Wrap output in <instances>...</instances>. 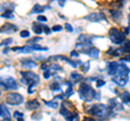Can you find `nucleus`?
Listing matches in <instances>:
<instances>
[{
    "mask_svg": "<svg viewBox=\"0 0 130 121\" xmlns=\"http://www.w3.org/2000/svg\"><path fill=\"white\" fill-rule=\"evenodd\" d=\"M20 36H21V38H28L30 37V33L28 30H22L20 33Z\"/></svg>",
    "mask_w": 130,
    "mask_h": 121,
    "instance_id": "obj_34",
    "label": "nucleus"
},
{
    "mask_svg": "<svg viewBox=\"0 0 130 121\" xmlns=\"http://www.w3.org/2000/svg\"><path fill=\"white\" fill-rule=\"evenodd\" d=\"M78 94L80 96V98L85 100V102H91L93 99H100L101 94L93 89L90 84L87 82H83L79 87Z\"/></svg>",
    "mask_w": 130,
    "mask_h": 121,
    "instance_id": "obj_2",
    "label": "nucleus"
},
{
    "mask_svg": "<svg viewBox=\"0 0 130 121\" xmlns=\"http://www.w3.org/2000/svg\"><path fill=\"white\" fill-rule=\"evenodd\" d=\"M130 69L129 67L126 65L125 63H118V67H117V77H129Z\"/></svg>",
    "mask_w": 130,
    "mask_h": 121,
    "instance_id": "obj_7",
    "label": "nucleus"
},
{
    "mask_svg": "<svg viewBox=\"0 0 130 121\" xmlns=\"http://www.w3.org/2000/svg\"><path fill=\"white\" fill-rule=\"evenodd\" d=\"M0 121H3V120H0Z\"/></svg>",
    "mask_w": 130,
    "mask_h": 121,
    "instance_id": "obj_47",
    "label": "nucleus"
},
{
    "mask_svg": "<svg viewBox=\"0 0 130 121\" xmlns=\"http://www.w3.org/2000/svg\"><path fill=\"white\" fill-rule=\"evenodd\" d=\"M0 95H1V92H0Z\"/></svg>",
    "mask_w": 130,
    "mask_h": 121,
    "instance_id": "obj_46",
    "label": "nucleus"
},
{
    "mask_svg": "<svg viewBox=\"0 0 130 121\" xmlns=\"http://www.w3.org/2000/svg\"><path fill=\"white\" fill-rule=\"evenodd\" d=\"M12 42H13V39L12 38H7V39H5L3 41L0 43V46H3V47H8L9 44H11Z\"/></svg>",
    "mask_w": 130,
    "mask_h": 121,
    "instance_id": "obj_31",
    "label": "nucleus"
},
{
    "mask_svg": "<svg viewBox=\"0 0 130 121\" xmlns=\"http://www.w3.org/2000/svg\"><path fill=\"white\" fill-rule=\"evenodd\" d=\"M71 56H72V57H78L79 54L77 53L76 51H72V52H71Z\"/></svg>",
    "mask_w": 130,
    "mask_h": 121,
    "instance_id": "obj_42",
    "label": "nucleus"
},
{
    "mask_svg": "<svg viewBox=\"0 0 130 121\" xmlns=\"http://www.w3.org/2000/svg\"><path fill=\"white\" fill-rule=\"evenodd\" d=\"M120 62H130V55H126L125 57L120 58Z\"/></svg>",
    "mask_w": 130,
    "mask_h": 121,
    "instance_id": "obj_41",
    "label": "nucleus"
},
{
    "mask_svg": "<svg viewBox=\"0 0 130 121\" xmlns=\"http://www.w3.org/2000/svg\"><path fill=\"white\" fill-rule=\"evenodd\" d=\"M112 81L119 87H125L129 81V77H113Z\"/></svg>",
    "mask_w": 130,
    "mask_h": 121,
    "instance_id": "obj_15",
    "label": "nucleus"
},
{
    "mask_svg": "<svg viewBox=\"0 0 130 121\" xmlns=\"http://www.w3.org/2000/svg\"><path fill=\"white\" fill-rule=\"evenodd\" d=\"M60 114L62 115L67 121H73V118H74V116H75L76 112L71 111L64 104H62V106H61V109H60Z\"/></svg>",
    "mask_w": 130,
    "mask_h": 121,
    "instance_id": "obj_8",
    "label": "nucleus"
},
{
    "mask_svg": "<svg viewBox=\"0 0 130 121\" xmlns=\"http://www.w3.org/2000/svg\"><path fill=\"white\" fill-rule=\"evenodd\" d=\"M121 49L124 50L125 53L127 52V53L130 54V40H127V41H125V42H124L123 48H121Z\"/></svg>",
    "mask_w": 130,
    "mask_h": 121,
    "instance_id": "obj_30",
    "label": "nucleus"
},
{
    "mask_svg": "<svg viewBox=\"0 0 130 121\" xmlns=\"http://www.w3.org/2000/svg\"><path fill=\"white\" fill-rule=\"evenodd\" d=\"M109 13H111L112 17L114 19H119L121 17V11L120 10H116V9H112L109 10Z\"/></svg>",
    "mask_w": 130,
    "mask_h": 121,
    "instance_id": "obj_23",
    "label": "nucleus"
},
{
    "mask_svg": "<svg viewBox=\"0 0 130 121\" xmlns=\"http://www.w3.org/2000/svg\"><path fill=\"white\" fill-rule=\"evenodd\" d=\"M120 98L124 104H130V93L128 91L123 92V93L120 94Z\"/></svg>",
    "mask_w": 130,
    "mask_h": 121,
    "instance_id": "obj_21",
    "label": "nucleus"
},
{
    "mask_svg": "<svg viewBox=\"0 0 130 121\" xmlns=\"http://www.w3.org/2000/svg\"><path fill=\"white\" fill-rule=\"evenodd\" d=\"M13 118L16 121H24V115L20 111H14L13 112Z\"/></svg>",
    "mask_w": 130,
    "mask_h": 121,
    "instance_id": "obj_29",
    "label": "nucleus"
},
{
    "mask_svg": "<svg viewBox=\"0 0 130 121\" xmlns=\"http://www.w3.org/2000/svg\"><path fill=\"white\" fill-rule=\"evenodd\" d=\"M44 103H46V105H47L48 107L53 108V109H56V108L59 107V103L56 102L55 99H53V100H49V102H47V100H46V102H44Z\"/></svg>",
    "mask_w": 130,
    "mask_h": 121,
    "instance_id": "obj_26",
    "label": "nucleus"
},
{
    "mask_svg": "<svg viewBox=\"0 0 130 121\" xmlns=\"http://www.w3.org/2000/svg\"><path fill=\"white\" fill-rule=\"evenodd\" d=\"M0 118L3 121H10L11 120V114L9 109L6 107V105L0 104Z\"/></svg>",
    "mask_w": 130,
    "mask_h": 121,
    "instance_id": "obj_10",
    "label": "nucleus"
},
{
    "mask_svg": "<svg viewBox=\"0 0 130 121\" xmlns=\"http://www.w3.org/2000/svg\"><path fill=\"white\" fill-rule=\"evenodd\" d=\"M108 37L114 44H120L125 42L126 34L124 31H120L119 29H117L116 27H112L108 30Z\"/></svg>",
    "mask_w": 130,
    "mask_h": 121,
    "instance_id": "obj_4",
    "label": "nucleus"
},
{
    "mask_svg": "<svg viewBox=\"0 0 130 121\" xmlns=\"http://www.w3.org/2000/svg\"><path fill=\"white\" fill-rule=\"evenodd\" d=\"M118 67V62H109L107 63V74L109 76H115Z\"/></svg>",
    "mask_w": 130,
    "mask_h": 121,
    "instance_id": "obj_14",
    "label": "nucleus"
},
{
    "mask_svg": "<svg viewBox=\"0 0 130 121\" xmlns=\"http://www.w3.org/2000/svg\"><path fill=\"white\" fill-rule=\"evenodd\" d=\"M71 78L74 80V82H77V81H79V80L83 79V76H81L80 74H78V72H76V71H73L71 74Z\"/></svg>",
    "mask_w": 130,
    "mask_h": 121,
    "instance_id": "obj_28",
    "label": "nucleus"
},
{
    "mask_svg": "<svg viewBox=\"0 0 130 121\" xmlns=\"http://www.w3.org/2000/svg\"><path fill=\"white\" fill-rule=\"evenodd\" d=\"M24 102V97L22 94L16 92H10L6 95V103L11 106H19Z\"/></svg>",
    "mask_w": 130,
    "mask_h": 121,
    "instance_id": "obj_6",
    "label": "nucleus"
},
{
    "mask_svg": "<svg viewBox=\"0 0 130 121\" xmlns=\"http://www.w3.org/2000/svg\"><path fill=\"white\" fill-rule=\"evenodd\" d=\"M16 30H18V27L10 23H6L2 27H0V33H3V34H12V33H15Z\"/></svg>",
    "mask_w": 130,
    "mask_h": 121,
    "instance_id": "obj_12",
    "label": "nucleus"
},
{
    "mask_svg": "<svg viewBox=\"0 0 130 121\" xmlns=\"http://www.w3.org/2000/svg\"><path fill=\"white\" fill-rule=\"evenodd\" d=\"M22 76V79H21V82L23 84H26L28 86V90H27V93L28 94H32L34 93V88L37 86L39 83V76L35 72H32L30 70H26V71H21L20 72Z\"/></svg>",
    "mask_w": 130,
    "mask_h": 121,
    "instance_id": "obj_3",
    "label": "nucleus"
},
{
    "mask_svg": "<svg viewBox=\"0 0 130 121\" xmlns=\"http://www.w3.org/2000/svg\"><path fill=\"white\" fill-rule=\"evenodd\" d=\"M32 31L36 34V35H41L43 33V25L41 24H38V23H32Z\"/></svg>",
    "mask_w": 130,
    "mask_h": 121,
    "instance_id": "obj_19",
    "label": "nucleus"
},
{
    "mask_svg": "<svg viewBox=\"0 0 130 121\" xmlns=\"http://www.w3.org/2000/svg\"><path fill=\"white\" fill-rule=\"evenodd\" d=\"M1 17H5V18H13L14 17L13 11H12V10H6L1 14Z\"/></svg>",
    "mask_w": 130,
    "mask_h": 121,
    "instance_id": "obj_27",
    "label": "nucleus"
},
{
    "mask_svg": "<svg viewBox=\"0 0 130 121\" xmlns=\"http://www.w3.org/2000/svg\"><path fill=\"white\" fill-rule=\"evenodd\" d=\"M125 52L124 50L121 49V48H118V49H114V48H111L108 51H107V54H111L113 56H117V57H119L121 54H124Z\"/></svg>",
    "mask_w": 130,
    "mask_h": 121,
    "instance_id": "obj_20",
    "label": "nucleus"
},
{
    "mask_svg": "<svg viewBox=\"0 0 130 121\" xmlns=\"http://www.w3.org/2000/svg\"><path fill=\"white\" fill-rule=\"evenodd\" d=\"M10 50H11V49H10L9 47H6L5 49H3V53H5V54H8V52H9Z\"/></svg>",
    "mask_w": 130,
    "mask_h": 121,
    "instance_id": "obj_44",
    "label": "nucleus"
},
{
    "mask_svg": "<svg viewBox=\"0 0 130 121\" xmlns=\"http://www.w3.org/2000/svg\"><path fill=\"white\" fill-rule=\"evenodd\" d=\"M52 76V72L49 70V68L47 70H44V72H43V77H44V79H49Z\"/></svg>",
    "mask_w": 130,
    "mask_h": 121,
    "instance_id": "obj_35",
    "label": "nucleus"
},
{
    "mask_svg": "<svg viewBox=\"0 0 130 121\" xmlns=\"http://www.w3.org/2000/svg\"><path fill=\"white\" fill-rule=\"evenodd\" d=\"M49 88H50V90L51 91H53V92H56V91H61V84L56 81V80H54L53 82H52L50 86H49Z\"/></svg>",
    "mask_w": 130,
    "mask_h": 121,
    "instance_id": "obj_24",
    "label": "nucleus"
},
{
    "mask_svg": "<svg viewBox=\"0 0 130 121\" xmlns=\"http://www.w3.org/2000/svg\"><path fill=\"white\" fill-rule=\"evenodd\" d=\"M89 68H90V62H85V63H83V65H81V69H83L85 72H87L89 70Z\"/></svg>",
    "mask_w": 130,
    "mask_h": 121,
    "instance_id": "obj_33",
    "label": "nucleus"
},
{
    "mask_svg": "<svg viewBox=\"0 0 130 121\" xmlns=\"http://www.w3.org/2000/svg\"><path fill=\"white\" fill-rule=\"evenodd\" d=\"M46 9H48V6H40V5H35L32 7V9L30 11V14H39V13H42V12L46 11Z\"/></svg>",
    "mask_w": 130,
    "mask_h": 121,
    "instance_id": "obj_18",
    "label": "nucleus"
},
{
    "mask_svg": "<svg viewBox=\"0 0 130 121\" xmlns=\"http://www.w3.org/2000/svg\"><path fill=\"white\" fill-rule=\"evenodd\" d=\"M0 86L5 90H18L19 83L18 81L11 76H3L0 77Z\"/></svg>",
    "mask_w": 130,
    "mask_h": 121,
    "instance_id": "obj_5",
    "label": "nucleus"
},
{
    "mask_svg": "<svg viewBox=\"0 0 130 121\" xmlns=\"http://www.w3.org/2000/svg\"><path fill=\"white\" fill-rule=\"evenodd\" d=\"M61 59H63V61H65L67 64H70V65L72 66V67H74V68H77L78 67V61L77 62H75V61H73V59H71V58H68V57H66V56H62L61 55Z\"/></svg>",
    "mask_w": 130,
    "mask_h": 121,
    "instance_id": "obj_22",
    "label": "nucleus"
},
{
    "mask_svg": "<svg viewBox=\"0 0 130 121\" xmlns=\"http://www.w3.org/2000/svg\"><path fill=\"white\" fill-rule=\"evenodd\" d=\"M64 27H65V29H66V30L68 31V33H73V31H74V28H73L71 24H68V23L65 24Z\"/></svg>",
    "mask_w": 130,
    "mask_h": 121,
    "instance_id": "obj_36",
    "label": "nucleus"
},
{
    "mask_svg": "<svg viewBox=\"0 0 130 121\" xmlns=\"http://www.w3.org/2000/svg\"><path fill=\"white\" fill-rule=\"evenodd\" d=\"M59 5H60L61 7H63V6L65 5V1H63V0H60V1H59Z\"/></svg>",
    "mask_w": 130,
    "mask_h": 121,
    "instance_id": "obj_45",
    "label": "nucleus"
},
{
    "mask_svg": "<svg viewBox=\"0 0 130 121\" xmlns=\"http://www.w3.org/2000/svg\"><path fill=\"white\" fill-rule=\"evenodd\" d=\"M83 121H96L94 118H91V117H86V118H84Z\"/></svg>",
    "mask_w": 130,
    "mask_h": 121,
    "instance_id": "obj_43",
    "label": "nucleus"
},
{
    "mask_svg": "<svg viewBox=\"0 0 130 121\" xmlns=\"http://www.w3.org/2000/svg\"><path fill=\"white\" fill-rule=\"evenodd\" d=\"M105 84V81L102 79H99V80H96V88H101V87H103Z\"/></svg>",
    "mask_w": 130,
    "mask_h": 121,
    "instance_id": "obj_38",
    "label": "nucleus"
},
{
    "mask_svg": "<svg viewBox=\"0 0 130 121\" xmlns=\"http://www.w3.org/2000/svg\"><path fill=\"white\" fill-rule=\"evenodd\" d=\"M107 106L111 108L113 111H115V110H123L124 109L123 105H121V103H119L118 100H117V98H109Z\"/></svg>",
    "mask_w": 130,
    "mask_h": 121,
    "instance_id": "obj_11",
    "label": "nucleus"
},
{
    "mask_svg": "<svg viewBox=\"0 0 130 121\" xmlns=\"http://www.w3.org/2000/svg\"><path fill=\"white\" fill-rule=\"evenodd\" d=\"M87 114L93 118H98L100 120H105L112 117L114 111L108 106L104 104H93L87 108Z\"/></svg>",
    "mask_w": 130,
    "mask_h": 121,
    "instance_id": "obj_1",
    "label": "nucleus"
},
{
    "mask_svg": "<svg viewBox=\"0 0 130 121\" xmlns=\"http://www.w3.org/2000/svg\"><path fill=\"white\" fill-rule=\"evenodd\" d=\"M85 19L91 22H100V21H106V16L101 12V13H90L87 16H85Z\"/></svg>",
    "mask_w": 130,
    "mask_h": 121,
    "instance_id": "obj_9",
    "label": "nucleus"
},
{
    "mask_svg": "<svg viewBox=\"0 0 130 121\" xmlns=\"http://www.w3.org/2000/svg\"><path fill=\"white\" fill-rule=\"evenodd\" d=\"M25 107L28 110H36L40 107V103L38 99H30V100H28V102H26Z\"/></svg>",
    "mask_w": 130,
    "mask_h": 121,
    "instance_id": "obj_13",
    "label": "nucleus"
},
{
    "mask_svg": "<svg viewBox=\"0 0 130 121\" xmlns=\"http://www.w3.org/2000/svg\"><path fill=\"white\" fill-rule=\"evenodd\" d=\"M41 40V37H36V38H32V39H30V40H28V42H27V46H30V44H35L36 42H38V41H40Z\"/></svg>",
    "mask_w": 130,
    "mask_h": 121,
    "instance_id": "obj_32",
    "label": "nucleus"
},
{
    "mask_svg": "<svg viewBox=\"0 0 130 121\" xmlns=\"http://www.w3.org/2000/svg\"><path fill=\"white\" fill-rule=\"evenodd\" d=\"M86 54H88L91 58H98L99 55H100V50L96 49V48H94V47H91L86 51Z\"/></svg>",
    "mask_w": 130,
    "mask_h": 121,
    "instance_id": "obj_17",
    "label": "nucleus"
},
{
    "mask_svg": "<svg viewBox=\"0 0 130 121\" xmlns=\"http://www.w3.org/2000/svg\"><path fill=\"white\" fill-rule=\"evenodd\" d=\"M29 47H30V49H31L32 51H47V50H48V48L39 46L38 43H35V44H30Z\"/></svg>",
    "mask_w": 130,
    "mask_h": 121,
    "instance_id": "obj_25",
    "label": "nucleus"
},
{
    "mask_svg": "<svg viewBox=\"0 0 130 121\" xmlns=\"http://www.w3.org/2000/svg\"><path fill=\"white\" fill-rule=\"evenodd\" d=\"M37 21L40 23V22H47L48 21V18L46 16H43V15H38L37 16Z\"/></svg>",
    "mask_w": 130,
    "mask_h": 121,
    "instance_id": "obj_39",
    "label": "nucleus"
},
{
    "mask_svg": "<svg viewBox=\"0 0 130 121\" xmlns=\"http://www.w3.org/2000/svg\"><path fill=\"white\" fill-rule=\"evenodd\" d=\"M21 64L24 68H27V69H32L34 67H36V63L30 58H23L21 59Z\"/></svg>",
    "mask_w": 130,
    "mask_h": 121,
    "instance_id": "obj_16",
    "label": "nucleus"
},
{
    "mask_svg": "<svg viewBox=\"0 0 130 121\" xmlns=\"http://www.w3.org/2000/svg\"><path fill=\"white\" fill-rule=\"evenodd\" d=\"M51 31H52V30H51L48 26H44V25H43V33H44V34H46V35H49V34L51 33Z\"/></svg>",
    "mask_w": 130,
    "mask_h": 121,
    "instance_id": "obj_40",
    "label": "nucleus"
},
{
    "mask_svg": "<svg viewBox=\"0 0 130 121\" xmlns=\"http://www.w3.org/2000/svg\"><path fill=\"white\" fill-rule=\"evenodd\" d=\"M62 29H63V27L61 26V25H54L53 27L51 28V30H52V31H61Z\"/></svg>",
    "mask_w": 130,
    "mask_h": 121,
    "instance_id": "obj_37",
    "label": "nucleus"
}]
</instances>
